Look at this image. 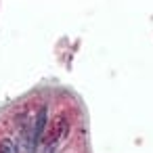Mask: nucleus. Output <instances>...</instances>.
Listing matches in <instances>:
<instances>
[{
	"instance_id": "obj_1",
	"label": "nucleus",
	"mask_w": 153,
	"mask_h": 153,
	"mask_svg": "<svg viewBox=\"0 0 153 153\" xmlns=\"http://www.w3.org/2000/svg\"><path fill=\"white\" fill-rule=\"evenodd\" d=\"M44 126H46V107H40V111H38V115H36V120L32 122V126H30V130H27V134H25L27 151H32V149L40 143L42 132H44Z\"/></svg>"
},
{
	"instance_id": "obj_2",
	"label": "nucleus",
	"mask_w": 153,
	"mask_h": 153,
	"mask_svg": "<svg viewBox=\"0 0 153 153\" xmlns=\"http://www.w3.org/2000/svg\"><path fill=\"white\" fill-rule=\"evenodd\" d=\"M0 153H17V147L13 140H2L0 143Z\"/></svg>"
}]
</instances>
